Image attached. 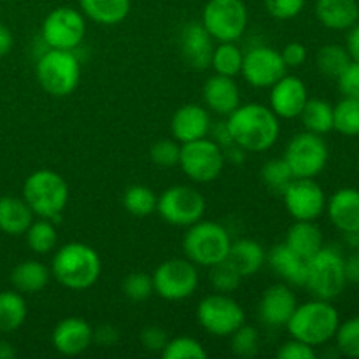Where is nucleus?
<instances>
[{
  "instance_id": "obj_23",
  "label": "nucleus",
  "mask_w": 359,
  "mask_h": 359,
  "mask_svg": "<svg viewBox=\"0 0 359 359\" xmlns=\"http://www.w3.org/2000/svg\"><path fill=\"white\" fill-rule=\"evenodd\" d=\"M202 93L207 109L219 116H230L241 105V90L235 77L214 74L205 81Z\"/></svg>"
},
{
  "instance_id": "obj_10",
  "label": "nucleus",
  "mask_w": 359,
  "mask_h": 359,
  "mask_svg": "<svg viewBox=\"0 0 359 359\" xmlns=\"http://www.w3.org/2000/svg\"><path fill=\"white\" fill-rule=\"evenodd\" d=\"M205 198L191 186L175 184L158 196L156 212L172 226L188 228L198 223L205 214Z\"/></svg>"
},
{
  "instance_id": "obj_27",
  "label": "nucleus",
  "mask_w": 359,
  "mask_h": 359,
  "mask_svg": "<svg viewBox=\"0 0 359 359\" xmlns=\"http://www.w3.org/2000/svg\"><path fill=\"white\" fill-rule=\"evenodd\" d=\"M228 259L245 279V277L256 276L262 270V266L266 263V252L259 242L252 238H241V241L231 242Z\"/></svg>"
},
{
  "instance_id": "obj_16",
  "label": "nucleus",
  "mask_w": 359,
  "mask_h": 359,
  "mask_svg": "<svg viewBox=\"0 0 359 359\" xmlns=\"http://www.w3.org/2000/svg\"><path fill=\"white\" fill-rule=\"evenodd\" d=\"M280 196L294 221H316L326 210L325 191L314 179L294 177Z\"/></svg>"
},
{
  "instance_id": "obj_54",
  "label": "nucleus",
  "mask_w": 359,
  "mask_h": 359,
  "mask_svg": "<svg viewBox=\"0 0 359 359\" xmlns=\"http://www.w3.org/2000/svg\"><path fill=\"white\" fill-rule=\"evenodd\" d=\"M16 349L13 347V344L6 342V340H0V359H13L16 358Z\"/></svg>"
},
{
  "instance_id": "obj_40",
  "label": "nucleus",
  "mask_w": 359,
  "mask_h": 359,
  "mask_svg": "<svg viewBox=\"0 0 359 359\" xmlns=\"http://www.w3.org/2000/svg\"><path fill=\"white\" fill-rule=\"evenodd\" d=\"M230 349L237 358L251 359L259 351V333L255 326L242 325L230 335Z\"/></svg>"
},
{
  "instance_id": "obj_52",
  "label": "nucleus",
  "mask_w": 359,
  "mask_h": 359,
  "mask_svg": "<svg viewBox=\"0 0 359 359\" xmlns=\"http://www.w3.org/2000/svg\"><path fill=\"white\" fill-rule=\"evenodd\" d=\"M346 49L353 62H359V23L353 25V27L349 28Z\"/></svg>"
},
{
  "instance_id": "obj_25",
  "label": "nucleus",
  "mask_w": 359,
  "mask_h": 359,
  "mask_svg": "<svg viewBox=\"0 0 359 359\" xmlns=\"http://www.w3.org/2000/svg\"><path fill=\"white\" fill-rule=\"evenodd\" d=\"M316 16L330 30H349L359 20L358 0H318Z\"/></svg>"
},
{
  "instance_id": "obj_55",
  "label": "nucleus",
  "mask_w": 359,
  "mask_h": 359,
  "mask_svg": "<svg viewBox=\"0 0 359 359\" xmlns=\"http://www.w3.org/2000/svg\"><path fill=\"white\" fill-rule=\"evenodd\" d=\"M358 237H359V233H358Z\"/></svg>"
},
{
  "instance_id": "obj_11",
  "label": "nucleus",
  "mask_w": 359,
  "mask_h": 359,
  "mask_svg": "<svg viewBox=\"0 0 359 359\" xmlns=\"http://www.w3.org/2000/svg\"><path fill=\"white\" fill-rule=\"evenodd\" d=\"M86 35V20L74 7H56L44 18L41 37L46 48L74 51L79 48Z\"/></svg>"
},
{
  "instance_id": "obj_1",
  "label": "nucleus",
  "mask_w": 359,
  "mask_h": 359,
  "mask_svg": "<svg viewBox=\"0 0 359 359\" xmlns=\"http://www.w3.org/2000/svg\"><path fill=\"white\" fill-rule=\"evenodd\" d=\"M226 118L231 142L249 153H263L279 139V118L266 105L256 102L241 104Z\"/></svg>"
},
{
  "instance_id": "obj_44",
  "label": "nucleus",
  "mask_w": 359,
  "mask_h": 359,
  "mask_svg": "<svg viewBox=\"0 0 359 359\" xmlns=\"http://www.w3.org/2000/svg\"><path fill=\"white\" fill-rule=\"evenodd\" d=\"M149 156L161 168L177 167L181 158V144L175 139H161L151 146Z\"/></svg>"
},
{
  "instance_id": "obj_53",
  "label": "nucleus",
  "mask_w": 359,
  "mask_h": 359,
  "mask_svg": "<svg viewBox=\"0 0 359 359\" xmlns=\"http://www.w3.org/2000/svg\"><path fill=\"white\" fill-rule=\"evenodd\" d=\"M13 46H14L13 34H11V30L6 27V25L0 23V58L9 55Z\"/></svg>"
},
{
  "instance_id": "obj_33",
  "label": "nucleus",
  "mask_w": 359,
  "mask_h": 359,
  "mask_svg": "<svg viewBox=\"0 0 359 359\" xmlns=\"http://www.w3.org/2000/svg\"><path fill=\"white\" fill-rule=\"evenodd\" d=\"M242 62H244V53L237 46V42H219L214 46L210 67L216 74L226 77L238 76L242 70Z\"/></svg>"
},
{
  "instance_id": "obj_31",
  "label": "nucleus",
  "mask_w": 359,
  "mask_h": 359,
  "mask_svg": "<svg viewBox=\"0 0 359 359\" xmlns=\"http://www.w3.org/2000/svg\"><path fill=\"white\" fill-rule=\"evenodd\" d=\"M28 314L27 302L20 291L0 293V332L11 333L20 328Z\"/></svg>"
},
{
  "instance_id": "obj_29",
  "label": "nucleus",
  "mask_w": 359,
  "mask_h": 359,
  "mask_svg": "<svg viewBox=\"0 0 359 359\" xmlns=\"http://www.w3.org/2000/svg\"><path fill=\"white\" fill-rule=\"evenodd\" d=\"M51 279V269L35 259H27L11 272V284L21 294H34L44 290Z\"/></svg>"
},
{
  "instance_id": "obj_22",
  "label": "nucleus",
  "mask_w": 359,
  "mask_h": 359,
  "mask_svg": "<svg viewBox=\"0 0 359 359\" xmlns=\"http://www.w3.org/2000/svg\"><path fill=\"white\" fill-rule=\"evenodd\" d=\"M330 221L347 235L359 233V189L342 188L326 202Z\"/></svg>"
},
{
  "instance_id": "obj_8",
  "label": "nucleus",
  "mask_w": 359,
  "mask_h": 359,
  "mask_svg": "<svg viewBox=\"0 0 359 359\" xmlns=\"http://www.w3.org/2000/svg\"><path fill=\"white\" fill-rule=\"evenodd\" d=\"M248 23L249 13L242 0H209L203 7L202 25L217 42H237Z\"/></svg>"
},
{
  "instance_id": "obj_49",
  "label": "nucleus",
  "mask_w": 359,
  "mask_h": 359,
  "mask_svg": "<svg viewBox=\"0 0 359 359\" xmlns=\"http://www.w3.org/2000/svg\"><path fill=\"white\" fill-rule=\"evenodd\" d=\"M280 56H283L287 69L290 67L291 69H297V67H300L307 60V48L302 42H290V44H286L283 48Z\"/></svg>"
},
{
  "instance_id": "obj_37",
  "label": "nucleus",
  "mask_w": 359,
  "mask_h": 359,
  "mask_svg": "<svg viewBox=\"0 0 359 359\" xmlns=\"http://www.w3.org/2000/svg\"><path fill=\"white\" fill-rule=\"evenodd\" d=\"M351 62L353 60H351L349 53L340 44L323 46L316 56V63H318V69L321 70V74H325L326 77H333V79H337Z\"/></svg>"
},
{
  "instance_id": "obj_51",
  "label": "nucleus",
  "mask_w": 359,
  "mask_h": 359,
  "mask_svg": "<svg viewBox=\"0 0 359 359\" xmlns=\"http://www.w3.org/2000/svg\"><path fill=\"white\" fill-rule=\"evenodd\" d=\"M344 270H346L347 283L359 284V252H354L349 258L344 259Z\"/></svg>"
},
{
  "instance_id": "obj_21",
  "label": "nucleus",
  "mask_w": 359,
  "mask_h": 359,
  "mask_svg": "<svg viewBox=\"0 0 359 359\" xmlns=\"http://www.w3.org/2000/svg\"><path fill=\"white\" fill-rule=\"evenodd\" d=\"M297 307L298 302L291 287L287 284H273L262 294L258 314L265 325L286 326Z\"/></svg>"
},
{
  "instance_id": "obj_15",
  "label": "nucleus",
  "mask_w": 359,
  "mask_h": 359,
  "mask_svg": "<svg viewBox=\"0 0 359 359\" xmlns=\"http://www.w3.org/2000/svg\"><path fill=\"white\" fill-rule=\"evenodd\" d=\"M241 74L251 86L272 88L280 77L287 74L280 51L270 46H255L244 53Z\"/></svg>"
},
{
  "instance_id": "obj_3",
  "label": "nucleus",
  "mask_w": 359,
  "mask_h": 359,
  "mask_svg": "<svg viewBox=\"0 0 359 359\" xmlns=\"http://www.w3.org/2000/svg\"><path fill=\"white\" fill-rule=\"evenodd\" d=\"M340 325L339 311L328 300H312L298 305L286 328L291 339L302 340L312 347L323 346L335 337Z\"/></svg>"
},
{
  "instance_id": "obj_30",
  "label": "nucleus",
  "mask_w": 359,
  "mask_h": 359,
  "mask_svg": "<svg viewBox=\"0 0 359 359\" xmlns=\"http://www.w3.org/2000/svg\"><path fill=\"white\" fill-rule=\"evenodd\" d=\"M81 13L98 25H119L126 20L132 0H79Z\"/></svg>"
},
{
  "instance_id": "obj_12",
  "label": "nucleus",
  "mask_w": 359,
  "mask_h": 359,
  "mask_svg": "<svg viewBox=\"0 0 359 359\" xmlns=\"http://www.w3.org/2000/svg\"><path fill=\"white\" fill-rule=\"evenodd\" d=\"M328 156V146L323 137L318 133L304 132L287 142L283 158L290 165L294 177L314 179L325 170Z\"/></svg>"
},
{
  "instance_id": "obj_38",
  "label": "nucleus",
  "mask_w": 359,
  "mask_h": 359,
  "mask_svg": "<svg viewBox=\"0 0 359 359\" xmlns=\"http://www.w3.org/2000/svg\"><path fill=\"white\" fill-rule=\"evenodd\" d=\"M259 175H262L263 184L276 195H283L294 179L293 172H291L290 165L286 163L284 158H272V160L266 161Z\"/></svg>"
},
{
  "instance_id": "obj_5",
  "label": "nucleus",
  "mask_w": 359,
  "mask_h": 359,
  "mask_svg": "<svg viewBox=\"0 0 359 359\" xmlns=\"http://www.w3.org/2000/svg\"><path fill=\"white\" fill-rule=\"evenodd\" d=\"M37 81L46 93L53 97H69L81 81V63L74 51L51 49L44 51L35 67Z\"/></svg>"
},
{
  "instance_id": "obj_6",
  "label": "nucleus",
  "mask_w": 359,
  "mask_h": 359,
  "mask_svg": "<svg viewBox=\"0 0 359 359\" xmlns=\"http://www.w3.org/2000/svg\"><path fill=\"white\" fill-rule=\"evenodd\" d=\"M231 238L224 226L214 221H202L188 226L182 249L189 262L198 266H212L228 258Z\"/></svg>"
},
{
  "instance_id": "obj_18",
  "label": "nucleus",
  "mask_w": 359,
  "mask_h": 359,
  "mask_svg": "<svg viewBox=\"0 0 359 359\" xmlns=\"http://www.w3.org/2000/svg\"><path fill=\"white\" fill-rule=\"evenodd\" d=\"M214 39L202 25V21H189L179 34V51L182 60L195 70H205L210 67L214 51Z\"/></svg>"
},
{
  "instance_id": "obj_41",
  "label": "nucleus",
  "mask_w": 359,
  "mask_h": 359,
  "mask_svg": "<svg viewBox=\"0 0 359 359\" xmlns=\"http://www.w3.org/2000/svg\"><path fill=\"white\" fill-rule=\"evenodd\" d=\"M163 359H205L207 351L202 344L191 337H177L168 340L161 351Z\"/></svg>"
},
{
  "instance_id": "obj_4",
  "label": "nucleus",
  "mask_w": 359,
  "mask_h": 359,
  "mask_svg": "<svg viewBox=\"0 0 359 359\" xmlns=\"http://www.w3.org/2000/svg\"><path fill=\"white\" fill-rule=\"evenodd\" d=\"M23 198L35 216L58 221L69 203V184L58 172L41 168L25 181Z\"/></svg>"
},
{
  "instance_id": "obj_32",
  "label": "nucleus",
  "mask_w": 359,
  "mask_h": 359,
  "mask_svg": "<svg viewBox=\"0 0 359 359\" xmlns=\"http://www.w3.org/2000/svg\"><path fill=\"white\" fill-rule=\"evenodd\" d=\"M298 118L302 119L307 132L325 135L333 130V105L321 98H312V100H307Z\"/></svg>"
},
{
  "instance_id": "obj_39",
  "label": "nucleus",
  "mask_w": 359,
  "mask_h": 359,
  "mask_svg": "<svg viewBox=\"0 0 359 359\" xmlns=\"http://www.w3.org/2000/svg\"><path fill=\"white\" fill-rule=\"evenodd\" d=\"M210 269V284H212L216 293L231 294L233 291L238 290L242 279L244 277L238 273V270L231 265L230 259H223V262L216 263V265L209 266Z\"/></svg>"
},
{
  "instance_id": "obj_47",
  "label": "nucleus",
  "mask_w": 359,
  "mask_h": 359,
  "mask_svg": "<svg viewBox=\"0 0 359 359\" xmlns=\"http://www.w3.org/2000/svg\"><path fill=\"white\" fill-rule=\"evenodd\" d=\"M168 342V335L161 326H146V328L140 332V344L144 346V349L151 351V353H161L165 349Z\"/></svg>"
},
{
  "instance_id": "obj_42",
  "label": "nucleus",
  "mask_w": 359,
  "mask_h": 359,
  "mask_svg": "<svg viewBox=\"0 0 359 359\" xmlns=\"http://www.w3.org/2000/svg\"><path fill=\"white\" fill-rule=\"evenodd\" d=\"M333 339L337 340V349L340 354L359 359V316L339 325Z\"/></svg>"
},
{
  "instance_id": "obj_2",
  "label": "nucleus",
  "mask_w": 359,
  "mask_h": 359,
  "mask_svg": "<svg viewBox=\"0 0 359 359\" xmlns=\"http://www.w3.org/2000/svg\"><path fill=\"white\" fill-rule=\"evenodd\" d=\"M100 272V256L91 245L83 242H69L53 256L51 276L67 290H90L98 280Z\"/></svg>"
},
{
  "instance_id": "obj_9",
  "label": "nucleus",
  "mask_w": 359,
  "mask_h": 359,
  "mask_svg": "<svg viewBox=\"0 0 359 359\" xmlns=\"http://www.w3.org/2000/svg\"><path fill=\"white\" fill-rule=\"evenodd\" d=\"M226 158L216 140L203 137L193 142L181 144L179 167L193 182H212L223 172Z\"/></svg>"
},
{
  "instance_id": "obj_48",
  "label": "nucleus",
  "mask_w": 359,
  "mask_h": 359,
  "mask_svg": "<svg viewBox=\"0 0 359 359\" xmlns=\"http://www.w3.org/2000/svg\"><path fill=\"white\" fill-rule=\"evenodd\" d=\"M277 358L279 359H314L316 351L314 347L302 342V340L291 339L290 342L280 346V349L277 351Z\"/></svg>"
},
{
  "instance_id": "obj_13",
  "label": "nucleus",
  "mask_w": 359,
  "mask_h": 359,
  "mask_svg": "<svg viewBox=\"0 0 359 359\" xmlns=\"http://www.w3.org/2000/svg\"><path fill=\"white\" fill-rule=\"evenodd\" d=\"M154 293L163 300L177 302L191 297L198 287V270L188 258H170L158 265L153 276Z\"/></svg>"
},
{
  "instance_id": "obj_28",
  "label": "nucleus",
  "mask_w": 359,
  "mask_h": 359,
  "mask_svg": "<svg viewBox=\"0 0 359 359\" xmlns=\"http://www.w3.org/2000/svg\"><path fill=\"white\" fill-rule=\"evenodd\" d=\"M35 214L25 198L16 196H0V231L7 235H25L34 221Z\"/></svg>"
},
{
  "instance_id": "obj_50",
  "label": "nucleus",
  "mask_w": 359,
  "mask_h": 359,
  "mask_svg": "<svg viewBox=\"0 0 359 359\" xmlns=\"http://www.w3.org/2000/svg\"><path fill=\"white\" fill-rule=\"evenodd\" d=\"M119 340L118 330L112 325H100L93 330V342L102 347H112Z\"/></svg>"
},
{
  "instance_id": "obj_26",
  "label": "nucleus",
  "mask_w": 359,
  "mask_h": 359,
  "mask_svg": "<svg viewBox=\"0 0 359 359\" xmlns=\"http://www.w3.org/2000/svg\"><path fill=\"white\" fill-rule=\"evenodd\" d=\"M284 244L309 262L325 248V237L314 221H294L287 230Z\"/></svg>"
},
{
  "instance_id": "obj_35",
  "label": "nucleus",
  "mask_w": 359,
  "mask_h": 359,
  "mask_svg": "<svg viewBox=\"0 0 359 359\" xmlns=\"http://www.w3.org/2000/svg\"><path fill=\"white\" fill-rule=\"evenodd\" d=\"M25 237H27L28 248L35 255H48L58 244V233L53 221L42 219V217L39 221H32L28 230L25 231Z\"/></svg>"
},
{
  "instance_id": "obj_19",
  "label": "nucleus",
  "mask_w": 359,
  "mask_h": 359,
  "mask_svg": "<svg viewBox=\"0 0 359 359\" xmlns=\"http://www.w3.org/2000/svg\"><path fill=\"white\" fill-rule=\"evenodd\" d=\"M53 347L63 356H79L93 344V328L83 318H67L56 325L51 335Z\"/></svg>"
},
{
  "instance_id": "obj_46",
  "label": "nucleus",
  "mask_w": 359,
  "mask_h": 359,
  "mask_svg": "<svg viewBox=\"0 0 359 359\" xmlns=\"http://www.w3.org/2000/svg\"><path fill=\"white\" fill-rule=\"evenodd\" d=\"M337 81L344 97L359 98V62H351L346 70L337 77Z\"/></svg>"
},
{
  "instance_id": "obj_14",
  "label": "nucleus",
  "mask_w": 359,
  "mask_h": 359,
  "mask_svg": "<svg viewBox=\"0 0 359 359\" xmlns=\"http://www.w3.org/2000/svg\"><path fill=\"white\" fill-rule=\"evenodd\" d=\"M200 326L212 337H230L245 323L244 309L230 294L214 293L203 298L196 309Z\"/></svg>"
},
{
  "instance_id": "obj_20",
  "label": "nucleus",
  "mask_w": 359,
  "mask_h": 359,
  "mask_svg": "<svg viewBox=\"0 0 359 359\" xmlns=\"http://www.w3.org/2000/svg\"><path fill=\"white\" fill-rule=\"evenodd\" d=\"M210 114L205 107L196 104H186L174 112L170 121L172 137L179 144L203 139L210 133Z\"/></svg>"
},
{
  "instance_id": "obj_36",
  "label": "nucleus",
  "mask_w": 359,
  "mask_h": 359,
  "mask_svg": "<svg viewBox=\"0 0 359 359\" xmlns=\"http://www.w3.org/2000/svg\"><path fill=\"white\" fill-rule=\"evenodd\" d=\"M333 130L346 137L359 135V98L344 97L333 107Z\"/></svg>"
},
{
  "instance_id": "obj_45",
  "label": "nucleus",
  "mask_w": 359,
  "mask_h": 359,
  "mask_svg": "<svg viewBox=\"0 0 359 359\" xmlns=\"http://www.w3.org/2000/svg\"><path fill=\"white\" fill-rule=\"evenodd\" d=\"M266 11L276 20H293L304 11L307 0H263Z\"/></svg>"
},
{
  "instance_id": "obj_24",
  "label": "nucleus",
  "mask_w": 359,
  "mask_h": 359,
  "mask_svg": "<svg viewBox=\"0 0 359 359\" xmlns=\"http://www.w3.org/2000/svg\"><path fill=\"white\" fill-rule=\"evenodd\" d=\"M266 263L286 284L305 287L307 259H304L297 252L291 251L284 242L270 249V252L266 255Z\"/></svg>"
},
{
  "instance_id": "obj_7",
  "label": "nucleus",
  "mask_w": 359,
  "mask_h": 359,
  "mask_svg": "<svg viewBox=\"0 0 359 359\" xmlns=\"http://www.w3.org/2000/svg\"><path fill=\"white\" fill-rule=\"evenodd\" d=\"M344 258L333 248H323L307 262L305 287L319 300H333L346 290Z\"/></svg>"
},
{
  "instance_id": "obj_17",
  "label": "nucleus",
  "mask_w": 359,
  "mask_h": 359,
  "mask_svg": "<svg viewBox=\"0 0 359 359\" xmlns=\"http://www.w3.org/2000/svg\"><path fill=\"white\" fill-rule=\"evenodd\" d=\"M309 100L307 86L297 76H284L270 88V105L277 118H298Z\"/></svg>"
},
{
  "instance_id": "obj_43",
  "label": "nucleus",
  "mask_w": 359,
  "mask_h": 359,
  "mask_svg": "<svg viewBox=\"0 0 359 359\" xmlns=\"http://www.w3.org/2000/svg\"><path fill=\"white\" fill-rule=\"evenodd\" d=\"M121 290L132 302H144L154 293L153 277L146 272H132L125 277Z\"/></svg>"
},
{
  "instance_id": "obj_34",
  "label": "nucleus",
  "mask_w": 359,
  "mask_h": 359,
  "mask_svg": "<svg viewBox=\"0 0 359 359\" xmlns=\"http://www.w3.org/2000/svg\"><path fill=\"white\" fill-rule=\"evenodd\" d=\"M158 196L151 188L144 184H133L126 188L123 195V207L135 217H146L156 212Z\"/></svg>"
}]
</instances>
